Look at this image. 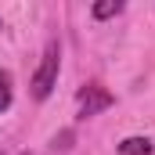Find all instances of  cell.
<instances>
[{
    "instance_id": "1",
    "label": "cell",
    "mask_w": 155,
    "mask_h": 155,
    "mask_svg": "<svg viewBox=\"0 0 155 155\" xmlns=\"http://www.w3.org/2000/svg\"><path fill=\"white\" fill-rule=\"evenodd\" d=\"M58 69H61V47H58V40H51L47 51H43V61H40L36 76H33V97H36V101H43V97L54 90Z\"/></svg>"
},
{
    "instance_id": "2",
    "label": "cell",
    "mask_w": 155,
    "mask_h": 155,
    "mask_svg": "<svg viewBox=\"0 0 155 155\" xmlns=\"http://www.w3.org/2000/svg\"><path fill=\"white\" fill-rule=\"evenodd\" d=\"M112 101L116 97L101 83H87L79 90V119H90V116H97V112H105V108H112Z\"/></svg>"
},
{
    "instance_id": "3",
    "label": "cell",
    "mask_w": 155,
    "mask_h": 155,
    "mask_svg": "<svg viewBox=\"0 0 155 155\" xmlns=\"http://www.w3.org/2000/svg\"><path fill=\"white\" fill-rule=\"evenodd\" d=\"M119 155H152V141L148 137H126L119 144Z\"/></svg>"
},
{
    "instance_id": "4",
    "label": "cell",
    "mask_w": 155,
    "mask_h": 155,
    "mask_svg": "<svg viewBox=\"0 0 155 155\" xmlns=\"http://www.w3.org/2000/svg\"><path fill=\"white\" fill-rule=\"evenodd\" d=\"M90 11H94V18H116L123 11V0H97Z\"/></svg>"
},
{
    "instance_id": "5",
    "label": "cell",
    "mask_w": 155,
    "mask_h": 155,
    "mask_svg": "<svg viewBox=\"0 0 155 155\" xmlns=\"http://www.w3.org/2000/svg\"><path fill=\"white\" fill-rule=\"evenodd\" d=\"M11 108V72L0 69V112Z\"/></svg>"
},
{
    "instance_id": "6",
    "label": "cell",
    "mask_w": 155,
    "mask_h": 155,
    "mask_svg": "<svg viewBox=\"0 0 155 155\" xmlns=\"http://www.w3.org/2000/svg\"><path fill=\"white\" fill-rule=\"evenodd\" d=\"M0 29H4V22H0Z\"/></svg>"
},
{
    "instance_id": "7",
    "label": "cell",
    "mask_w": 155,
    "mask_h": 155,
    "mask_svg": "<svg viewBox=\"0 0 155 155\" xmlns=\"http://www.w3.org/2000/svg\"><path fill=\"white\" fill-rule=\"evenodd\" d=\"M22 155H29V152H22Z\"/></svg>"
},
{
    "instance_id": "8",
    "label": "cell",
    "mask_w": 155,
    "mask_h": 155,
    "mask_svg": "<svg viewBox=\"0 0 155 155\" xmlns=\"http://www.w3.org/2000/svg\"><path fill=\"white\" fill-rule=\"evenodd\" d=\"M0 155H4V152H0Z\"/></svg>"
}]
</instances>
